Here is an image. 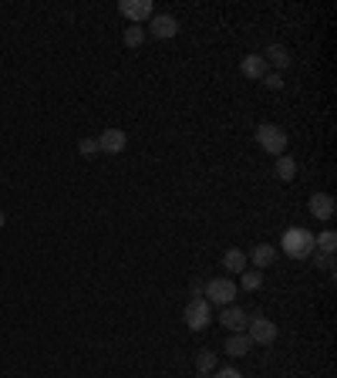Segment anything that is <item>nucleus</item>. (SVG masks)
I'll return each mask as SVG.
<instances>
[{
	"label": "nucleus",
	"instance_id": "412c9836",
	"mask_svg": "<svg viewBox=\"0 0 337 378\" xmlns=\"http://www.w3.org/2000/svg\"><path fill=\"white\" fill-rule=\"evenodd\" d=\"M78 152L81 155H98V139H81L78 142Z\"/></svg>",
	"mask_w": 337,
	"mask_h": 378
},
{
	"label": "nucleus",
	"instance_id": "dca6fc26",
	"mask_svg": "<svg viewBox=\"0 0 337 378\" xmlns=\"http://www.w3.org/2000/svg\"><path fill=\"white\" fill-rule=\"evenodd\" d=\"M223 267H226V270L243 274V270H246V253H243V250H236V246H233V250H226V253H223Z\"/></svg>",
	"mask_w": 337,
	"mask_h": 378
},
{
	"label": "nucleus",
	"instance_id": "6e6552de",
	"mask_svg": "<svg viewBox=\"0 0 337 378\" xmlns=\"http://www.w3.org/2000/svg\"><path fill=\"white\" fill-rule=\"evenodd\" d=\"M307 209H310V216H317V220H331L334 216V209H337V203H334V196L331 192H314L310 200H307Z\"/></svg>",
	"mask_w": 337,
	"mask_h": 378
},
{
	"label": "nucleus",
	"instance_id": "ddd939ff",
	"mask_svg": "<svg viewBox=\"0 0 337 378\" xmlns=\"http://www.w3.org/2000/svg\"><path fill=\"white\" fill-rule=\"evenodd\" d=\"M250 348H253V341L246 338V331H233V335L226 338V355H233V358L250 355Z\"/></svg>",
	"mask_w": 337,
	"mask_h": 378
},
{
	"label": "nucleus",
	"instance_id": "a878e982",
	"mask_svg": "<svg viewBox=\"0 0 337 378\" xmlns=\"http://www.w3.org/2000/svg\"><path fill=\"white\" fill-rule=\"evenodd\" d=\"M0 227H3V213H0Z\"/></svg>",
	"mask_w": 337,
	"mask_h": 378
},
{
	"label": "nucleus",
	"instance_id": "393cba45",
	"mask_svg": "<svg viewBox=\"0 0 337 378\" xmlns=\"http://www.w3.org/2000/svg\"><path fill=\"white\" fill-rule=\"evenodd\" d=\"M203 287H206V284H203V281H192V284H189V290H192V298H203Z\"/></svg>",
	"mask_w": 337,
	"mask_h": 378
},
{
	"label": "nucleus",
	"instance_id": "1a4fd4ad",
	"mask_svg": "<svg viewBox=\"0 0 337 378\" xmlns=\"http://www.w3.org/2000/svg\"><path fill=\"white\" fill-rule=\"evenodd\" d=\"M129 146V135L122 132V129H105V132L98 135V152H108V155H118V152Z\"/></svg>",
	"mask_w": 337,
	"mask_h": 378
},
{
	"label": "nucleus",
	"instance_id": "f3484780",
	"mask_svg": "<svg viewBox=\"0 0 337 378\" xmlns=\"http://www.w3.org/2000/svg\"><path fill=\"white\" fill-rule=\"evenodd\" d=\"M196 368H199V375H209V372H216V355L203 348L199 355H196Z\"/></svg>",
	"mask_w": 337,
	"mask_h": 378
},
{
	"label": "nucleus",
	"instance_id": "0eeeda50",
	"mask_svg": "<svg viewBox=\"0 0 337 378\" xmlns=\"http://www.w3.org/2000/svg\"><path fill=\"white\" fill-rule=\"evenodd\" d=\"M118 10L131 20V24H142L149 20L155 10H152V0H118Z\"/></svg>",
	"mask_w": 337,
	"mask_h": 378
},
{
	"label": "nucleus",
	"instance_id": "4468645a",
	"mask_svg": "<svg viewBox=\"0 0 337 378\" xmlns=\"http://www.w3.org/2000/svg\"><path fill=\"white\" fill-rule=\"evenodd\" d=\"M273 257H277V250L270 244H257L253 250H250V260L257 264V270H263V267H270L273 264Z\"/></svg>",
	"mask_w": 337,
	"mask_h": 378
},
{
	"label": "nucleus",
	"instance_id": "2eb2a0df",
	"mask_svg": "<svg viewBox=\"0 0 337 378\" xmlns=\"http://www.w3.org/2000/svg\"><path fill=\"white\" fill-rule=\"evenodd\" d=\"M273 172H277V179L290 183V179L297 176V162H294L290 155H277V166H273Z\"/></svg>",
	"mask_w": 337,
	"mask_h": 378
},
{
	"label": "nucleus",
	"instance_id": "b1692460",
	"mask_svg": "<svg viewBox=\"0 0 337 378\" xmlns=\"http://www.w3.org/2000/svg\"><path fill=\"white\" fill-rule=\"evenodd\" d=\"M216 378H243V372H236V368H220Z\"/></svg>",
	"mask_w": 337,
	"mask_h": 378
},
{
	"label": "nucleus",
	"instance_id": "f257e3e1",
	"mask_svg": "<svg viewBox=\"0 0 337 378\" xmlns=\"http://www.w3.org/2000/svg\"><path fill=\"white\" fill-rule=\"evenodd\" d=\"M280 250L287 253V257H294V260H307V257H314V233L307 227H290L283 230L280 237Z\"/></svg>",
	"mask_w": 337,
	"mask_h": 378
},
{
	"label": "nucleus",
	"instance_id": "f03ea898",
	"mask_svg": "<svg viewBox=\"0 0 337 378\" xmlns=\"http://www.w3.org/2000/svg\"><path fill=\"white\" fill-rule=\"evenodd\" d=\"M257 146L263 152H270V155H283V149H287V132H283L280 125H273V122H263L260 129H257Z\"/></svg>",
	"mask_w": 337,
	"mask_h": 378
},
{
	"label": "nucleus",
	"instance_id": "aec40b11",
	"mask_svg": "<svg viewBox=\"0 0 337 378\" xmlns=\"http://www.w3.org/2000/svg\"><path fill=\"white\" fill-rule=\"evenodd\" d=\"M240 284H243V290H260V284H263V270H243V277H240Z\"/></svg>",
	"mask_w": 337,
	"mask_h": 378
},
{
	"label": "nucleus",
	"instance_id": "5701e85b",
	"mask_svg": "<svg viewBox=\"0 0 337 378\" xmlns=\"http://www.w3.org/2000/svg\"><path fill=\"white\" fill-rule=\"evenodd\" d=\"M317 267H320V270H334V253H320Z\"/></svg>",
	"mask_w": 337,
	"mask_h": 378
},
{
	"label": "nucleus",
	"instance_id": "a211bd4d",
	"mask_svg": "<svg viewBox=\"0 0 337 378\" xmlns=\"http://www.w3.org/2000/svg\"><path fill=\"white\" fill-rule=\"evenodd\" d=\"M314 246H317L320 253H334V246H337V233H334V230H324L320 237H314Z\"/></svg>",
	"mask_w": 337,
	"mask_h": 378
},
{
	"label": "nucleus",
	"instance_id": "4be33fe9",
	"mask_svg": "<svg viewBox=\"0 0 337 378\" xmlns=\"http://www.w3.org/2000/svg\"><path fill=\"white\" fill-rule=\"evenodd\" d=\"M263 85H266L270 92H280V88H283V75H277V71H270V75L263 78Z\"/></svg>",
	"mask_w": 337,
	"mask_h": 378
},
{
	"label": "nucleus",
	"instance_id": "423d86ee",
	"mask_svg": "<svg viewBox=\"0 0 337 378\" xmlns=\"http://www.w3.org/2000/svg\"><path fill=\"white\" fill-rule=\"evenodd\" d=\"M149 31H152V38L168 41V38H175V34H179V20L172 18V14H152V18H149Z\"/></svg>",
	"mask_w": 337,
	"mask_h": 378
},
{
	"label": "nucleus",
	"instance_id": "20e7f679",
	"mask_svg": "<svg viewBox=\"0 0 337 378\" xmlns=\"http://www.w3.org/2000/svg\"><path fill=\"white\" fill-rule=\"evenodd\" d=\"M182 318H186L189 331H206L209 321H213V314H209V301L206 298H192L186 304V311H182Z\"/></svg>",
	"mask_w": 337,
	"mask_h": 378
},
{
	"label": "nucleus",
	"instance_id": "39448f33",
	"mask_svg": "<svg viewBox=\"0 0 337 378\" xmlns=\"http://www.w3.org/2000/svg\"><path fill=\"white\" fill-rule=\"evenodd\" d=\"M246 338L253 341V344H273L277 341V324L270 321V318H253V321H246Z\"/></svg>",
	"mask_w": 337,
	"mask_h": 378
},
{
	"label": "nucleus",
	"instance_id": "6ab92c4d",
	"mask_svg": "<svg viewBox=\"0 0 337 378\" xmlns=\"http://www.w3.org/2000/svg\"><path fill=\"white\" fill-rule=\"evenodd\" d=\"M122 41H125V48H138V44L145 41V31H142L138 24H129V27H125V34H122Z\"/></svg>",
	"mask_w": 337,
	"mask_h": 378
},
{
	"label": "nucleus",
	"instance_id": "7ed1b4c3",
	"mask_svg": "<svg viewBox=\"0 0 337 378\" xmlns=\"http://www.w3.org/2000/svg\"><path fill=\"white\" fill-rule=\"evenodd\" d=\"M203 298H209V304L226 307V304L236 301V284L229 281V277H213V281H206V287H203Z\"/></svg>",
	"mask_w": 337,
	"mask_h": 378
},
{
	"label": "nucleus",
	"instance_id": "bb28decb",
	"mask_svg": "<svg viewBox=\"0 0 337 378\" xmlns=\"http://www.w3.org/2000/svg\"><path fill=\"white\" fill-rule=\"evenodd\" d=\"M199 378H209V375H199Z\"/></svg>",
	"mask_w": 337,
	"mask_h": 378
},
{
	"label": "nucleus",
	"instance_id": "9b49d317",
	"mask_svg": "<svg viewBox=\"0 0 337 378\" xmlns=\"http://www.w3.org/2000/svg\"><path fill=\"white\" fill-rule=\"evenodd\" d=\"M220 321H223L229 331H246V321H250V318H246L243 307H236V304H226L223 314H220Z\"/></svg>",
	"mask_w": 337,
	"mask_h": 378
},
{
	"label": "nucleus",
	"instance_id": "f8f14e48",
	"mask_svg": "<svg viewBox=\"0 0 337 378\" xmlns=\"http://www.w3.org/2000/svg\"><path fill=\"white\" fill-rule=\"evenodd\" d=\"M263 61H266V64H273V68H277V75H280V71L290 68V51H287L283 44H270V48L263 51Z\"/></svg>",
	"mask_w": 337,
	"mask_h": 378
},
{
	"label": "nucleus",
	"instance_id": "9d476101",
	"mask_svg": "<svg viewBox=\"0 0 337 378\" xmlns=\"http://www.w3.org/2000/svg\"><path fill=\"white\" fill-rule=\"evenodd\" d=\"M240 75L253 78V81H263V78L270 75V64L263 61V55H246L243 61H240Z\"/></svg>",
	"mask_w": 337,
	"mask_h": 378
}]
</instances>
